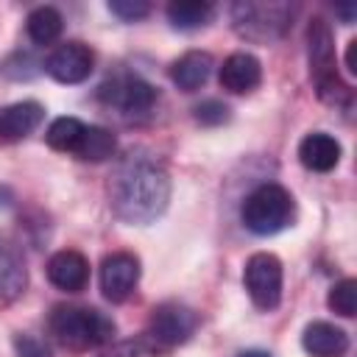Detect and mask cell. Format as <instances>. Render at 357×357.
Listing matches in <instances>:
<instances>
[{
    "label": "cell",
    "instance_id": "1",
    "mask_svg": "<svg viewBox=\"0 0 357 357\" xmlns=\"http://www.w3.org/2000/svg\"><path fill=\"white\" fill-rule=\"evenodd\" d=\"M109 204L123 223L148 226L170 204V173L148 151H128L112 173Z\"/></svg>",
    "mask_w": 357,
    "mask_h": 357
},
{
    "label": "cell",
    "instance_id": "2",
    "mask_svg": "<svg viewBox=\"0 0 357 357\" xmlns=\"http://www.w3.org/2000/svg\"><path fill=\"white\" fill-rule=\"evenodd\" d=\"M53 340L67 351H89L114 337V321L95 307L56 304L47 318Z\"/></svg>",
    "mask_w": 357,
    "mask_h": 357
},
{
    "label": "cell",
    "instance_id": "3",
    "mask_svg": "<svg viewBox=\"0 0 357 357\" xmlns=\"http://www.w3.org/2000/svg\"><path fill=\"white\" fill-rule=\"evenodd\" d=\"M307 59H310V78L315 84L318 98L326 106L349 109L351 89L343 84L335 59V36L324 17H312L307 25Z\"/></svg>",
    "mask_w": 357,
    "mask_h": 357
},
{
    "label": "cell",
    "instance_id": "4",
    "mask_svg": "<svg viewBox=\"0 0 357 357\" xmlns=\"http://www.w3.org/2000/svg\"><path fill=\"white\" fill-rule=\"evenodd\" d=\"M296 218V201L282 184H259L243 201L240 220L251 234L268 237L287 229Z\"/></svg>",
    "mask_w": 357,
    "mask_h": 357
},
{
    "label": "cell",
    "instance_id": "5",
    "mask_svg": "<svg viewBox=\"0 0 357 357\" xmlns=\"http://www.w3.org/2000/svg\"><path fill=\"white\" fill-rule=\"evenodd\" d=\"M198 329V312L190 310L181 301H162L153 307L148 326H145V346L151 354L156 351H173L176 346L187 343Z\"/></svg>",
    "mask_w": 357,
    "mask_h": 357
},
{
    "label": "cell",
    "instance_id": "6",
    "mask_svg": "<svg viewBox=\"0 0 357 357\" xmlns=\"http://www.w3.org/2000/svg\"><path fill=\"white\" fill-rule=\"evenodd\" d=\"M293 6L287 3H234L231 6V25L248 42H273L282 39L290 28Z\"/></svg>",
    "mask_w": 357,
    "mask_h": 357
},
{
    "label": "cell",
    "instance_id": "7",
    "mask_svg": "<svg viewBox=\"0 0 357 357\" xmlns=\"http://www.w3.org/2000/svg\"><path fill=\"white\" fill-rule=\"evenodd\" d=\"M282 279H284V271H282V262L276 254H268V251H257L245 259V268H243V284H245V293L251 298V304L262 312H271L279 307L282 301Z\"/></svg>",
    "mask_w": 357,
    "mask_h": 357
},
{
    "label": "cell",
    "instance_id": "8",
    "mask_svg": "<svg viewBox=\"0 0 357 357\" xmlns=\"http://www.w3.org/2000/svg\"><path fill=\"white\" fill-rule=\"evenodd\" d=\"M98 98H100L106 106L117 109L120 114L137 117V114H148V112L153 109L159 92H156V86H151L145 78L123 73V75H114V78L103 81L100 89H98Z\"/></svg>",
    "mask_w": 357,
    "mask_h": 357
},
{
    "label": "cell",
    "instance_id": "9",
    "mask_svg": "<svg viewBox=\"0 0 357 357\" xmlns=\"http://www.w3.org/2000/svg\"><path fill=\"white\" fill-rule=\"evenodd\" d=\"M98 282H100V293L112 304H123L139 282V259L131 251H114V254L103 257Z\"/></svg>",
    "mask_w": 357,
    "mask_h": 357
},
{
    "label": "cell",
    "instance_id": "10",
    "mask_svg": "<svg viewBox=\"0 0 357 357\" xmlns=\"http://www.w3.org/2000/svg\"><path fill=\"white\" fill-rule=\"evenodd\" d=\"M95 53L84 42H64L45 59V73L59 84H81L92 75Z\"/></svg>",
    "mask_w": 357,
    "mask_h": 357
},
{
    "label": "cell",
    "instance_id": "11",
    "mask_svg": "<svg viewBox=\"0 0 357 357\" xmlns=\"http://www.w3.org/2000/svg\"><path fill=\"white\" fill-rule=\"evenodd\" d=\"M45 271H47L50 284L64 290V293H81L89 284V259L75 248L56 251L47 259Z\"/></svg>",
    "mask_w": 357,
    "mask_h": 357
},
{
    "label": "cell",
    "instance_id": "12",
    "mask_svg": "<svg viewBox=\"0 0 357 357\" xmlns=\"http://www.w3.org/2000/svg\"><path fill=\"white\" fill-rule=\"evenodd\" d=\"M25 284H28L25 257L11 237L0 234V307L14 304L25 293Z\"/></svg>",
    "mask_w": 357,
    "mask_h": 357
},
{
    "label": "cell",
    "instance_id": "13",
    "mask_svg": "<svg viewBox=\"0 0 357 357\" xmlns=\"http://www.w3.org/2000/svg\"><path fill=\"white\" fill-rule=\"evenodd\" d=\"M45 120V106L39 100H17L0 109V145L25 139Z\"/></svg>",
    "mask_w": 357,
    "mask_h": 357
},
{
    "label": "cell",
    "instance_id": "14",
    "mask_svg": "<svg viewBox=\"0 0 357 357\" xmlns=\"http://www.w3.org/2000/svg\"><path fill=\"white\" fill-rule=\"evenodd\" d=\"M220 86L231 95H245L251 89L259 86L262 81V64L257 56L251 53H231L223 64H220Z\"/></svg>",
    "mask_w": 357,
    "mask_h": 357
},
{
    "label": "cell",
    "instance_id": "15",
    "mask_svg": "<svg viewBox=\"0 0 357 357\" xmlns=\"http://www.w3.org/2000/svg\"><path fill=\"white\" fill-rule=\"evenodd\" d=\"M301 346L310 357H346L349 335L329 321H310L301 332Z\"/></svg>",
    "mask_w": 357,
    "mask_h": 357
},
{
    "label": "cell",
    "instance_id": "16",
    "mask_svg": "<svg viewBox=\"0 0 357 357\" xmlns=\"http://www.w3.org/2000/svg\"><path fill=\"white\" fill-rule=\"evenodd\" d=\"M298 162L312 173H329L340 162V142L326 131H312L298 142Z\"/></svg>",
    "mask_w": 357,
    "mask_h": 357
},
{
    "label": "cell",
    "instance_id": "17",
    "mask_svg": "<svg viewBox=\"0 0 357 357\" xmlns=\"http://www.w3.org/2000/svg\"><path fill=\"white\" fill-rule=\"evenodd\" d=\"M212 67H215V59L206 50H187L170 64V81L181 92H195L209 81Z\"/></svg>",
    "mask_w": 357,
    "mask_h": 357
},
{
    "label": "cell",
    "instance_id": "18",
    "mask_svg": "<svg viewBox=\"0 0 357 357\" xmlns=\"http://www.w3.org/2000/svg\"><path fill=\"white\" fill-rule=\"evenodd\" d=\"M212 17H215V6L206 0H173L167 6V20L178 31L204 28V25H209Z\"/></svg>",
    "mask_w": 357,
    "mask_h": 357
},
{
    "label": "cell",
    "instance_id": "19",
    "mask_svg": "<svg viewBox=\"0 0 357 357\" xmlns=\"http://www.w3.org/2000/svg\"><path fill=\"white\" fill-rule=\"evenodd\" d=\"M25 31L33 45H53L64 31V17L53 6H36L25 20Z\"/></svg>",
    "mask_w": 357,
    "mask_h": 357
},
{
    "label": "cell",
    "instance_id": "20",
    "mask_svg": "<svg viewBox=\"0 0 357 357\" xmlns=\"http://www.w3.org/2000/svg\"><path fill=\"white\" fill-rule=\"evenodd\" d=\"M117 151V139L109 128L103 126H86L84 128V137L75 148V156L84 159V162H106L109 156H114Z\"/></svg>",
    "mask_w": 357,
    "mask_h": 357
},
{
    "label": "cell",
    "instance_id": "21",
    "mask_svg": "<svg viewBox=\"0 0 357 357\" xmlns=\"http://www.w3.org/2000/svg\"><path fill=\"white\" fill-rule=\"evenodd\" d=\"M84 128L86 123H81L78 117H56L45 134L47 145L53 151H61V153H75L81 137H84Z\"/></svg>",
    "mask_w": 357,
    "mask_h": 357
},
{
    "label": "cell",
    "instance_id": "22",
    "mask_svg": "<svg viewBox=\"0 0 357 357\" xmlns=\"http://www.w3.org/2000/svg\"><path fill=\"white\" fill-rule=\"evenodd\" d=\"M326 304L332 312H337L340 318H351L357 310V282L354 279H340L329 287Z\"/></svg>",
    "mask_w": 357,
    "mask_h": 357
},
{
    "label": "cell",
    "instance_id": "23",
    "mask_svg": "<svg viewBox=\"0 0 357 357\" xmlns=\"http://www.w3.org/2000/svg\"><path fill=\"white\" fill-rule=\"evenodd\" d=\"M0 70H3V75L14 78V81H28V78H33V75L39 73V61H36L31 53H22V50H20V53L8 56Z\"/></svg>",
    "mask_w": 357,
    "mask_h": 357
},
{
    "label": "cell",
    "instance_id": "24",
    "mask_svg": "<svg viewBox=\"0 0 357 357\" xmlns=\"http://www.w3.org/2000/svg\"><path fill=\"white\" fill-rule=\"evenodd\" d=\"M229 117H231V114H229V106H226L223 100H218V98L201 100V103L195 106V120H198L201 126H223Z\"/></svg>",
    "mask_w": 357,
    "mask_h": 357
},
{
    "label": "cell",
    "instance_id": "25",
    "mask_svg": "<svg viewBox=\"0 0 357 357\" xmlns=\"http://www.w3.org/2000/svg\"><path fill=\"white\" fill-rule=\"evenodd\" d=\"M109 11L123 22H137L151 14V3L145 0H109Z\"/></svg>",
    "mask_w": 357,
    "mask_h": 357
},
{
    "label": "cell",
    "instance_id": "26",
    "mask_svg": "<svg viewBox=\"0 0 357 357\" xmlns=\"http://www.w3.org/2000/svg\"><path fill=\"white\" fill-rule=\"evenodd\" d=\"M98 357H151V349L145 346L142 337H137V340H120L112 349L100 351Z\"/></svg>",
    "mask_w": 357,
    "mask_h": 357
},
{
    "label": "cell",
    "instance_id": "27",
    "mask_svg": "<svg viewBox=\"0 0 357 357\" xmlns=\"http://www.w3.org/2000/svg\"><path fill=\"white\" fill-rule=\"evenodd\" d=\"M14 351H17V357H50V349L39 340V337H33V335H14Z\"/></svg>",
    "mask_w": 357,
    "mask_h": 357
},
{
    "label": "cell",
    "instance_id": "28",
    "mask_svg": "<svg viewBox=\"0 0 357 357\" xmlns=\"http://www.w3.org/2000/svg\"><path fill=\"white\" fill-rule=\"evenodd\" d=\"M346 70L351 75H357V39H351L349 47H346Z\"/></svg>",
    "mask_w": 357,
    "mask_h": 357
},
{
    "label": "cell",
    "instance_id": "29",
    "mask_svg": "<svg viewBox=\"0 0 357 357\" xmlns=\"http://www.w3.org/2000/svg\"><path fill=\"white\" fill-rule=\"evenodd\" d=\"M335 11L343 17V22H346V25H351V22H354V17H357V6H337Z\"/></svg>",
    "mask_w": 357,
    "mask_h": 357
},
{
    "label": "cell",
    "instance_id": "30",
    "mask_svg": "<svg viewBox=\"0 0 357 357\" xmlns=\"http://www.w3.org/2000/svg\"><path fill=\"white\" fill-rule=\"evenodd\" d=\"M11 201H14V192L6 187V184H0V209H6V206H11Z\"/></svg>",
    "mask_w": 357,
    "mask_h": 357
},
{
    "label": "cell",
    "instance_id": "31",
    "mask_svg": "<svg viewBox=\"0 0 357 357\" xmlns=\"http://www.w3.org/2000/svg\"><path fill=\"white\" fill-rule=\"evenodd\" d=\"M237 357H273L271 351H262V349H245V351H240Z\"/></svg>",
    "mask_w": 357,
    "mask_h": 357
}]
</instances>
